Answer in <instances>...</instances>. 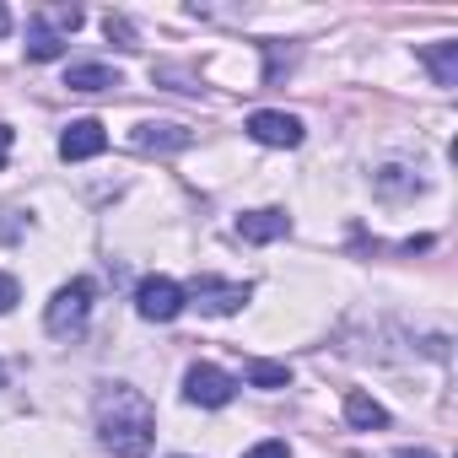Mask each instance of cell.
<instances>
[{"instance_id":"5bb4252c","label":"cell","mask_w":458,"mask_h":458,"mask_svg":"<svg viewBox=\"0 0 458 458\" xmlns=\"http://www.w3.org/2000/svg\"><path fill=\"white\" fill-rule=\"evenodd\" d=\"M243 377H249L254 388H286V383H292V367H286V361H259V356H254V361H243Z\"/></svg>"},{"instance_id":"d6986e66","label":"cell","mask_w":458,"mask_h":458,"mask_svg":"<svg viewBox=\"0 0 458 458\" xmlns=\"http://www.w3.org/2000/svg\"><path fill=\"white\" fill-rule=\"evenodd\" d=\"M394 458H431V453H426V447H399Z\"/></svg>"},{"instance_id":"ffe728a7","label":"cell","mask_w":458,"mask_h":458,"mask_svg":"<svg viewBox=\"0 0 458 458\" xmlns=\"http://www.w3.org/2000/svg\"><path fill=\"white\" fill-rule=\"evenodd\" d=\"M6 33H12V12H6V6H0V38H6Z\"/></svg>"},{"instance_id":"2e32d148","label":"cell","mask_w":458,"mask_h":458,"mask_svg":"<svg viewBox=\"0 0 458 458\" xmlns=\"http://www.w3.org/2000/svg\"><path fill=\"white\" fill-rule=\"evenodd\" d=\"M243 458H292V447H286L281 437H270V442H259V447H249Z\"/></svg>"},{"instance_id":"8fae6325","label":"cell","mask_w":458,"mask_h":458,"mask_svg":"<svg viewBox=\"0 0 458 458\" xmlns=\"http://www.w3.org/2000/svg\"><path fill=\"white\" fill-rule=\"evenodd\" d=\"M65 87L71 92H114V87H124V76L114 65H71Z\"/></svg>"},{"instance_id":"4fadbf2b","label":"cell","mask_w":458,"mask_h":458,"mask_svg":"<svg viewBox=\"0 0 458 458\" xmlns=\"http://www.w3.org/2000/svg\"><path fill=\"white\" fill-rule=\"evenodd\" d=\"M420 60L431 65L437 87H458V44H426V49H420Z\"/></svg>"},{"instance_id":"ba28073f","label":"cell","mask_w":458,"mask_h":458,"mask_svg":"<svg viewBox=\"0 0 458 458\" xmlns=\"http://www.w3.org/2000/svg\"><path fill=\"white\" fill-rule=\"evenodd\" d=\"M130 146L167 157V151H189V146H194V130H189V124H135V130H130Z\"/></svg>"},{"instance_id":"9a60e30c","label":"cell","mask_w":458,"mask_h":458,"mask_svg":"<svg viewBox=\"0 0 458 458\" xmlns=\"http://www.w3.org/2000/svg\"><path fill=\"white\" fill-rule=\"evenodd\" d=\"M372 183H377V194H388V199H394V194H415V189H420V178H410V167H383Z\"/></svg>"},{"instance_id":"6da1fadb","label":"cell","mask_w":458,"mask_h":458,"mask_svg":"<svg viewBox=\"0 0 458 458\" xmlns=\"http://www.w3.org/2000/svg\"><path fill=\"white\" fill-rule=\"evenodd\" d=\"M92 415H98V442L114 453V458H146L151 442H157V415H151V399L130 383H103L98 399H92Z\"/></svg>"},{"instance_id":"ac0fdd59","label":"cell","mask_w":458,"mask_h":458,"mask_svg":"<svg viewBox=\"0 0 458 458\" xmlns=\"http://www.w3.org/2000/svg\"><path fill=\"white\" fill-rule=\"evenodd\" d=\"M6 157H12V130L0 124V167H6Z\"/></svg>"},{"instance_id":"52a82bcc","label":"cell","mask_w":458,"mask_h":458,"mask_svg":"<svg viewBox=\"0 0 458 458\" xmlns=\"http://www.w3.org/2000/svg\"><path fill=\"white\" fill-rule=\"evenodd\" d=\"M249 135L259 146H302V119L281 114V108H259V114H249Z\"/></svg>"},{"instance_id":"e0dca14e","label":"cell","mask_w":458,"mask_h":458,"mask_svg":"<svg viewBox=\"0 0 458 458\" xmlns=\"http://www.w3.org/2000/svg\"><path fill=\"white\" fill-rule=\"evenodd\" d=\"M17 297H22V292H17V281L0 270V313H12V308H17Z\"/></svg>"},{"instance_id":"30bf717a","label":"cell","mask_w":458,"mask_h":458,"mask_svg":"<svg viewBox=\"0 0 458 458\" xmlns=\"http://www.w3.org/2000/svg\"><path fill=\"white\" fill-rule=\"evenodd\" d=\"M292 233V216L286 210H243L238 216V238L243 243H276Z\"/></svg>"},{"instance_id":"3957f363","label":"cell","mask_w":458,"mask_h":458,"mask_svg":"<svg viewBox=\"0 0 458 458\" xmlns=\"http://www.w3.org/2000/svg\"><path fill=\"white\" fill-rule=\"evenodd\" d=\"M87 313H92V281H71L55 292V302L44 308V329L49 335H81L87 329Z\"/></svg>"},{"instance_id":"9c48e42d","label":"cell","mask_w":458,"mask_h":458,"mask_svg":"<svg viewBox=\"0 0 458 458\" xmlns=\"http://www.w3.org/2000/svg\"><path fill=\"white\" fill-rule=\"evenodd\" d=\"M103 146H108V130H103L98 119H71L65 135H60V157H65V162H87V157H98Z\"/></svg>"},{"instance_id":"5b68a950","label":"cell","mask_w":458,"mask_h":458,"mask_svg":"<svg viewBox=\"0 0 458 458\" xmlns=\"http://www.w3.org/2000/svg\"><path fill=\"white\" fill-rule=\"evenodd\" d=\"M233 394H238V377H233V372H221V367H210V361H194V367L183 372V399L199 404V410L233 404Z\"/></svg>"},{"instance_id":"7c38bea8","label":"cell","mask_w":458,"mask_h":458,"mask_svg":"<svg viewBox=\"0 0 458 458\" xmlns=\"http://www.w3.org/2000/svg\"><path fill=\"white\" fill-rule=\"evenodd\" d=\"M345 420H351L356 431H377V426H388V410H383L372 394L351 388V394H345Z\"/></svg>"},{"instance_id":"7a4b0ae2","label":"cell","mask_w":458,"mask_h":458,"mask_svg":"<svg viewBox=\"0 0 458 458\" xmlns=\"http://www.w3.org/2000/svg\"><path fill=\"white\" fill-rule=\"evenodd\" d=\"M76 28H81V12H76V6L33 12V17H28V60H60Z\"/></svg>"},{"instance_id":"277c9868","label":"cell","mask_w":458,"mask_h":458,"mask_svg":"<svg viewBox=\"0 0 458 458\" xmlns=\"http://www.w3.org/2000/svg\"><path fill=\"white\" fill-rule=\"evenodd\" d=\"M249 297H254V286H249V281H216V276H194V281H189V292H183V302H194L199 313H216V318L238 313Z\"/></svg>"},{"instance_id":"8992f818","label":"cell","mask_w":458,"mask_h":458,"mask_svg":"<svg viewBox=\"0 0 458 458\" xmlns=\"http://www.w3.org/2000/svg\"><path fill=\"white\" fill-rule=\"evenodd\" d=\"M135 313H140L146 324H173V318L183 313V286L167 281V276H146V281L135 286Z\"/></svg>"},{"instance_id":"44dd1931","label":"cell","mask_w":458,"mask_h":458,"mask_svg":"<svg viewBox=\"0 0 458 458\" xmlns=\"http://www.w3.org/2000/svg\"><path fill=\"white\" fill-rule=\"evenodd\" d=\"M0 383H6V367H0Z\"/></svg>"}]
</instances>
